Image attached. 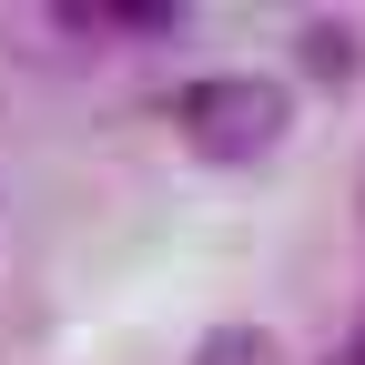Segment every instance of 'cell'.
<instances>
[{"label":"cell","instance_id":"1","mask_svg":"<svg viewBox=\"0 0 365 365\" xmlns=\"http://www.w3.org/2000/svg\"><path fill=\"white\" fill-rule=\"evenodd\" d=\"M182 132L203 143V163H254L274 132H284V81L264 71H213L182 91Z\"/></svg>","mask_w":365,"mask_h":365},{"label":"cell","instance_id":"2","mask_svg":"<svg viewBox=\"0 0 365 365\" xmlns=\"http://www.w3.org/2000/svg\"><path fill=\"white\" fill-rule=\"evenodd\" d=\"M193 365H284V355H274V335H264V325H213Z\"/></svg>","mask_w":365,"mask_h":365}]
</instances>
